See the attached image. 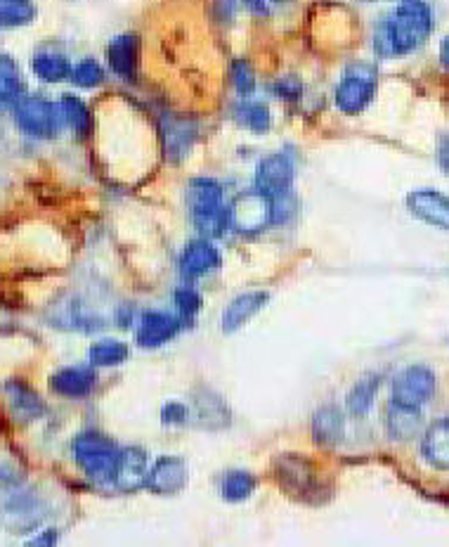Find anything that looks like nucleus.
Returning a JSON list of instances; mask_svg holds the SVG:
<instances>
[{
    "mask_svg": "<svg viewBox=\"0 0 449 547\" xmlns=\"http://www.w3.org/2000/svg\"><path fill=\"white\" fill-rule=\"evenodd\" d=\"M433 31V12L423 0H400L388 19L373 34L379 57H400L414 53L428 41Z\"/></svg>",
    "mask_w": 449,
    "mask_h": 547,
    "instance_id": "obj_1",
    "label": "nucleus"
},
{
    "mask_svg": "<svg viewBox=\"0 0 449 547\" xmlns=\"http://www.w3.org/2000/svg\"><path fill=\"white\" fill-rule=\"evenodd\" d=\"M189 212H192L194 228L204 237L213 240L230 228L228 206H225V190L213 178H194L187 188Z\"/></svg>",
    "mask_w": 449,
    "mask_h": 547,
    "instance_id": "obj_2",
    "label": "nucleus"
},
{
    "mask_svg": "<svg viewBox=\"0 0 449 547\" xmlns=\"http://www.w3.org/2000/svg\"><path fill=\"white\" fill-rule=\"evenodd\" d=\"M118 455H121V450L117 448V443L99 431H83L74 441V459L97 483H114Z\"/></svg>",
    "mask_w": 449,
    "mask_h": 547,
    "instance_id": "obj_3",
    "label": "nucleus"
},
{
    "mask_svg": "<svg viewBox=\"0 0 449 547\" xmlns=\"http://www.w3.org/2000/svg\"><path fill=\"white\" fill-rule=\"evenodd\" d=\"M379 88V71L373 65L357 62L343 71L339 86H336V107L348 117L362 114L373 100Z\"/></svg>",
    "mask_w": 449,
    "mask_h": 547,
    "instance_id": "obj_4",
    "label": "nucleus"
},
{
    "mask_svg": "<svg viewBox=\"0 0 449 547\" xmlns=\"http://www.w3.org/2000/svg\"><path fill=\"white\" fill-rule=\"evenodd\" d=\"M15 121L26 136L50 140L59 133V126H62L65 117H62L59 105H53L38 95H24L22 100L15 105Z\"/></svg>",
    "mask_w": 449,
    "mask_h": 547,
    "instance_id": "obj_5",
    "label": "nucleus"
},
{
    "mask_svg": "<svg viewBox=\"0 0 449 547\" xmlns=\"http://www.w3.org/2000/svg\"><path fill=\"white\" fill-rule=\"evenodd\" d=\"M230 228L240 235H258L272 221V197L263 192H244L228 206Z\"/></svg>",
    "mask_w": 449,
    "mask_h": 547,
    "instance_id": "obj_6",
    "label": "nucleus"
},
{
    "mask_svg": "<svg viewBox=\"0 0 449 547\" xmlns=\"http://www.w3.org/2000/svg\"><path fill=\"white\" fill-rule=\"evenodd\" d=\"M435 375L423 365H412L407 370H403L393 382V400L403 403V406L421 408L423 403L433 398L435 394Z\"/></svg>",
    "mask_w": 449,
    "mask_h": 547,
    "instance_id": "obj_7",
    "label": "nucleus"
},
{
    "mask_svg": "<svg viewBox=\"0 0 449 547\" xmlns=\"http://www.w3.org/2000/svg\"><path fill=\"white\" fill-rule=\"evenodd\" d=\"M180 318L173 315V313L147 311L142 313L140 325L135 330V342L140 348H158L168 344L180 332Z\"/></svg>",
    "mask_w": 449,
    "mask_h": 547,
    "instance_id": "obj_8",
    "label": "nucleus"
},
{
    "mask_svg": "<svg viewBox=\"0 0 449 547\" xmlns=\"http://www.w3.org/2000/svg\"><path fill=\"white\" fill-rule=\"evenodd\" d=\"M293 182V161L286 154L277 152L265 157L256 169V190L268 197H280L289 192Z\"/></svg>",
    "mask_w": 449,
    "mask_h": 547,
    "instance_id": "obj_9",
    "label": "nucleus"
},
{
    "mask_svg": "<svg viewBox=\"0 0 449 547\" xmlns=\"http://www.w3.org/2000/svg\"><path fill=\"white\" fill-rule=\"evenodd\" d=\"M187 479H189V470H187L185 459L166 455L154 462L145 486L157 495H173L185 489Z\"/></svg>",
    "mask_w": 449,
    "mask_h": 547,
    "instance_id": "obj_10",
    "label": "nucleus"
},
{
    "mask_svg": "<svg viewBox=\"0 0 449 547\" xmlns=\"http://www.w3.org/2000/svg\"><path fill=\"white\" fill-rule=\"evenodd\" d=\"M107 62L111 71L121 81H138V65H140V38L135 34H121L107 47Z\"/></svg>",
    "mask_w": 449,
    "mask_h": 547,
    "instance_id": "obj_11",
    "label": "nucleus"
},
{
    "mask_svg": "<svg viewBox=\"0 0 449 547\" xmlns=\"http://www.w3.org/2000/svg\"><path fill=\"white\" fill-rule=\"evenodd\" d=\"M149 458L142 448H126L118 455V465L114 471V486L123 493H133L140 486H145L149 477Z\"/></svg>",
    "mask_w": 449,
    "mask_h": 547,
    "instance_id": "obj_12",
    "label": "nucleus"
},
{
    "mask_svg": "<svg viewBox=\"0 0 449 547\" xmlns=\"http://www.w3.org/2000/svg\"><path fill=\"white\" fill-rule=\"evenodd\" d=\"M197 140V126L189 119L166 117L161 121V142H164L166 160L182 161Z\"/></svg>",
    "mask_w": 449,
    "mask_h": 547,
    "instance_id": "obj_13",
    "label": "nucleus"
},
{
    "mask_svg": "<svg viewBox=\"0 0 449 547\" xmlns=\"http://www.w3.org/2000/svg\"><path fill=\"white\" fill-rule=\"evenodd\" d=\"M407 206L423 223L449 230V197L438 190H416L407 197Z\"/></svg>",
    "mask_w": 449,
    "mask_h": 547,
    "instance_id": "obj_14",
    "label": "nucleus"
},
{
    "mask_svg": "<svg viewBox=\"0 0 449 547\" xmlns=\"http://www.w3.org/2000/svg\"><path fill=\"white\" fill-rule=\"evenodd\" d=\"M95 384H97V372L93 370V365L90 367H62L50 377V388L66 398H83V396L93 394Z\"/></svg>",
    "mask_w": 449,
    "mask_h": 547,
    "instance_id": "obj_15",
    "label": "nucleus"
},
{
    "mask_svg": "<svg viewBox=\"0 0 449 547\" xmlns=\"http://www.w3.org/2000/svg\"><path fill=\"white\" fill-rule=\"evenodd\" d=\"M218 265H220V252L209 237L189 242L180 256V273L185 277H201L206 273L216 271Z\"/></svg>",
    "mask_w": 449,
    "mask_h": 547,
    "instance_id": "obj_16",
    "label": "nucleus"
},
{
    "mask_svg": "<svg viewBox=\"0 0 449 547\" xmlns=\"http://www.w3.org/2000/svg\"><path fill=\"white\" fill-rule=\"evenodd\" d=\"M277 479L284 486V490L293 495H310L315 489V471L308 459L296 458V455H284L277 465Z\"/></svg>",
    "mask_w": 449,
    "mask_h": 547,
    "instance_id": "obj_17",
    "label": "nucleus"
},
{
    "mask_svg": "<svg viewBox=\"0 0 449 547\" xmlns=\"http://www.w3.org/2000/svg\"><path fill=\"white\" fill-rule=\"evenodd\" d=\"M421 422H423V418H421L419 408L403 406V403L393 400L388 410H385V429H388V436L393 441L397 443L412 441L421 431Z\"/></svg>",
    "mask_w": 449,
    "mask_h": 547,
    "instance_id": "obj_18",
    "label": "nucleus"
},
{
    "mask_svg": "<svg viewBox=\"0 0 449 547\" xmlns=\"http://www.w3.org/2000/svg\"><path fill=\"white\" fill-rule=\"evenodd\" d=\"M5 396L7 403H10V412L17 422H34L46 412V403H43L41 396L17 379L5 384Z\"/></svg>",
    "mask_w": 449,
    "mask_h": 547,
    "instance_id": "obj_19",
    "label": "nucleus"
},
{
    "mask_svg": "<svg viewBox=\"0 0 449 547\" xmlns=\"http://www.w3.org/2000/svg\"><path fill=\"white\" fill-rule=\"evenodd\" d=\"M268 292H246V294H240L222 313V330L232 335L240 327H244L260 308L268 306Z\"/></svg>",
    "mask_w": 449,
    "mask_h": 547,
    "instance_id": "obj_20",
    "label": "nucleus"
},
{
    "mask_svg": "<svg viewBox=\"0 0 449 547\" xmlns=\"http://www.w3.org/2000/svg\"><path fill=\"white\" fill-rule=\"evenodd\" d=\"M345 431V418L341 408L324 406L315 412L312 418V439L317 446L333 448L339 446Z\"/></svg>",
    "mask_w": 449,
    "mask_h": 547,
    "instance_id": "obj_21",
    "label": "nucleus"
},
{
    "mask_svg": "<svg viewBox=\"0 0 449 547\" xmlns=\"http://www.w3.org/2000/svg\"><path fill=\"white\" fill-rule=\"evenodd\" d=\"M381 384H383V377L376 375V372H369L362 379H357L348 398H345V408H348L352 418H362V415H367L372 410L373 400L379 396Z\"/></svg>",
    "mask_w": 449,
    "mask_h": 547,
    "instance_id": "obj_22",
    "label": "nucleus"
},
{
    "mask_svg": "<svg viewBox=\"0 0 449 547\" xmlns=\"http://www.w3.org/2000/svg\"><path fill=\"white\" fill-rule=\"evenodd\" d=\"M423 458L438 470H449V419L433 422L423 436Z\"/></svg>",
    "mask_w": 449,
    "mask_h": 547,
    "instance_id": "obj_23",
    "label": "nucleus"
},
{
    "mask_svg": "<svg viewBox=\"0 0 449 547\" xmlns=\"http://www.w3.org/2000/svg\"><path fill=\"white\" fill-rule=\"evenodd\" d=\"M31 69L41 81L46 83H62L66 78H71V67L69 59L62 53H53V50H43V53H36L31 59Z\"/></svg>",
    "mask_w": 449,
    "mask_h": 547,
    "instance_id": "obj_24",
    "label": "nucleus"
},
{
    "mask_svg": "<svg viewBox=\"0 0 449 547\" xmlns=\"http://www.w3.org/2000/svg\"><path fill=\"white\" fill-rule=\"evenodd\" d=\"M59 109H62V117H65V124L69 126L78 138H90L95 129L93 114H90L88 105L77 98V95H62V100H59Z\"/></svg>",
    "mask_w": 449,
    "mask_h": 547,
    "instance_id": "obj_25",
    "label": "nucleus"
},
{
    "mask_svg": "<svg viewBox=\"0 0 449 547\" xmlns=\"http://www.w3.org/2000/svg\"><path fill=\"white\" fill-rule=\"evenodd\" d=\"M24 98V78L10 55H0V107H15Z\"/></svg>",
    "mask_w": 449,
    "mask_h": 547,
    "instance_id": "obj_26",
    "label": "nucleus"
},
{
    "mask_svg": "<svg viewBox=\"0 0 449 547\" xmlns=\"http://www.w3.org/2000/svg\"><path fill=\"white\" fill-rule=\"evenodd\" d=\"M194 406H197L199 412V422L206 424L209 429L210 427H213V429H222V427H228L230 424V410L216 394H210V391L199 394L197 398H194Z\"/></svg>",
    "mask_w": 449,
    "mask_h": 547,
    "instance_id": "obj_27",
    "label": "nucleus"
},
{
    "mask_svg": "<svg viewBox=\"0 0 449 547\" xmlns=\"http://www.w3.org/2000/svg\"><path fill=\"white\" fill-rule=\"evenodd\" d=\"M256 490V477L244 470H232L222 477L220 493L228 502H244L249 501Z\"/></svg>",
    "mask_w": 449,
    "mask_h": 547,
    "instance_id": "obj_28",
    "label": "nucleus"
},
{
    "mask_svg": "<svg viewBox=\"0 0 449 547\" xmlns=\"http://www.w3.org/2000/svg\"><path fill=\"white\" fill-rule=\"evenodd\" d=\"M36 19L34 0H0V29H17Z\"/></svg>",
    "mask_w": 449,
    "mask_h": 547,
    "instance_id": "obj_29",
    "label": "nucleus"
},
{
    "mask_svg": "<svg viewBox=\"0 0 449 547\" xmlns=\"http://www.w3.org/2000/svg\"><path fill=\"white\" fill-rule=\"evenodd\" d=\"M128 346L117 339H102V342L93 344L90 348V365L93 367H114L121 365L123 360L128 358Z\"/></svg>",
    "mask_w": 449,
    "mask_h": 547,
    "instance_id": "obj_30",
    "label": "nucleus"
},
{
    "mask_svg": "<svg viewBox=\"0 0 449 547\" xmlns=\"http://www.w3.org/2000/svg\"><path fill=\"white\" fill-rule=\"evenodd\" d=\"M234 117H237V121H240L241 126H246V129L253 130V133H265V130L270 129V124H272L268 105H263V102H241V105L237 107Z\"/></svg>",
    "mask_w": 449,
    "mask_h": 547,
    "instance_id": "obj_31",
    "label": "nucleus"
},
{
    "mask_svg": "<svg viewBox=\"0 0 449 547\" xmlns=\"http://www.w3.org/2000/svg\"><path fill=\"white\" fill-rule=\"evenodd\" d=\"M71 81L77 83L78 88H97L99 83L105 81V69L97 59H81L71 71Z\"/></svg>",
    "mask_w": 449,
    "mask_h": 547,
    "instance_id": "obj_32",
    "label": "nucleus"
},
{
    "mask_svg": "<svg viewBox=\"0 0 449 547\" xmlns=\"http://www.w3.org/2000/svg\"><path fill=\"white\" fill-rule=\"evenodd\" d=\"M230 78H232V86L240 95H251L256 90V74L246 59H234L232 67H230Z\"/></svg>",
    "mask_w": 449,
    "mask_h": 547,
    "instance_id": "obj_33",
    "label": "nucleus"
},
{
    "mask_svg": "<svg viewBox=\"0 0 449 547\" xmlns=\"http://www.w3.org/2000/svg\"><path fill=\"white\" fill-rule=\"evenodd\" d=\"M173 301H176V308H178V313H180V318H185V320H192L194 315L199 313V308H201V296H199L197 289H192V287L178 289L176 296H173Z\"/></svg>",
    "mask_w": 449,
    "mask_h": 547,
    "instance_id": "obj_34",
    "label": "nucleus"
},
{
    "mask_svg": "<svg viewBox=\"0 0 449 547\" xmlns=\"http://www.w3.org/2000/svg\"><path fill=\"white\" fill-rule=\"evenodd\" d=\"M274 95L280 98V100L286 102H298L303 98V81L296 77H284L272 86Z\"/></svg>",
    "mask_w": 449,
    "mask_h": 547,
    "instance_id": "obj_35",
    "label": "nucleus"
},
{
    "mask_svg": "<svg viewBox=\"0 0 449 547\" xmlns=\"http://www.w3.org/2000/svg\"><path fill=\"white\" fill-rule=\"evenodd\" d=\"M187 418H189V410L182 403H166L164 410H161V422L168 424V427L185 424Z\"/></svg>",
    "mask_w": 449,
    "mask_h": 547,
    "instance_id": "obj_36",
    "label": "nucleus"
},
{
    "mask_svg": "<svg viewBox=\"0 0 449 547\" xmlns=\"http://www.w3.org/2000/svg\"><path fill=\"white\" fill-rule=\"evenodd\" d=\"M244 3V7L251 15H256V17H268V0H241Z\"/></svg>",
    "mask_w": 449,
    "mask_h": 547,
    "instance_id": "obj_37",
    "label": "nucleus"
},
{
    "mask_svg": "<svg viewBox=\"0 0 449 547\" xmlns=\"http://www.w3.org/2000/svg\"><path fill=\"white\" fill-rule=\"evenodd\" d=\"M438 160H440V166H443L444 171L449 173V138L447 140L440 145V152H438Z\"/></svg>",
    "mask_w": 449,
    "mask_h": 547,
    "instance_id": "obj_38",
    "label": "nucleus"
},
{
    "mask_svg": "<svg viewBox=\"0 0 449 547\" xmlns=\"http://www.w3.org/2000/svg\"><path fill=\"white\" fill-rule=\"evenodd\" d=\"M440 62H443L444 69H449V36H444L443 43H440Z\"/></svg>",
    "mask_w": 449,
    "mask_h": 547,
    "instance_id": "obj_39",
    "label": "nucleus"
},
{
    "mask_svg": "<svg viewBox=\"0 0 449 547\" xmlns=\"http://www.w3.org/2000/svg\"><path fill=\"white\" fill-rule=\"evenodd\" d=\"M55 538H57V533H55V531H47V533L38 536L36 541H31V545H55Z\"/></svg>",
    "mask_w": 449,
    "mask_h": 547,
    "instance_id": "obj_40",
    "label": "nucleus"
},
{
    "mask_svg": "<svg viewBox=\"0 0 449 547\" xmlns=\"http://www.w3.org/2000/svg\"><path fill=\"white\" fill-rule=\"evenodd\" d=\"M272 3H277V5H286V3H293V0H272Z\"/></svg>",
    "mask_w": 449,
    "mask_h": 547,
    "instance_id": "obj_41",
    "label": "nucleus"
},
{
    "mask_svg": "<svg viewBox=\"0 0 449 547\" xmlns=\"http://www.w3.org/2000/svg\"><path fill=\"white\" fill-rule=\"evenodd\" d=\"M367 3H372V0H367Z\"/></svg>",
    "mask_w": 449,
    "mask_h": 547,
    "instance_id": "obj_42",
    "label": "nucleus"
}]
</instances>
